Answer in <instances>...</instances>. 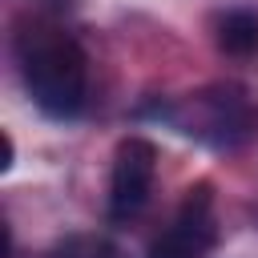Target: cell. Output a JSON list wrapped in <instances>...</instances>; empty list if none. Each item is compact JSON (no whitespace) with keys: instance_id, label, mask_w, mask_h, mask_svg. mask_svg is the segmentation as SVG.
Segmentation results:
<instances>
[{"instance_id":"3957f363","label":"cell","mask_w":258,"mask_h":258,"mask_svg":"<svg viewBox=\"0 0 258 258\" xmlns=\"http://www.w3.org/2000/svg\"><path fill=\"white\" fill-rule=\"evenodd\" d=\"M218 242V222H214V185L210 181H194L169 222V230H161L145 258H210Z\"/></svg>"},{"instance_id":"7a4b0ae2","label":"cell","mask_w":258,"mask_h":258,"mask_svg":"<svg viewBox=\"0 0 258 258\" xmlns=\"http://www.w3.org/2000/svg\"><path fill=\"white\" fill-rule=\"evenodd\" d=\"M149 113L153 117H165L185 137H194V141H202V145H210L218 153L242 149L254 137V129H258V113H254L246 89L234 85V81L206 85V89L189 93L185 101H161Z\"/></svg>"},{"instance_id":"277c9868","label":"cell","mask_w":258,"mask_h":258,"mask_svg":"<svg viewBox=\"0 0 258 258\" xmlns=\"http://www.w3.org/2000/svg\"><path fill=\"white\" fill-rule=\"evenodd\" d=\"M157 177V145L149 137H125L117 141L113 153V173H109V222H129L149 206Z\"/></svg>"},{"instance_id":"6da1fadb","label":"cell","mask_w":258,"mask_h":258,"mask_svg":"<svg viewBox=\"0 0 258 258\" xmlns=\"http://www.w3.org/2000/svg\"><path fill=\"white\" fill-rule=\"evenodd\" d=\"M16 64L32 105L52 121H77L89 97V60L85 48L40 20H28L16 32Z\"/></svg>"},{"instance_id":"5b68a950","label":"cell","mask_w":258,"mask_h":258,"mask_svg":"<svg viewBox=\"0 0 258 258\" xmlns=\"http://www.w3.org/2000/svg\"><path fill=\"white\" fill-rule=\"evenodd\" d=\"M214 40L226 56H250L258 52V12L250 8H230L214 24Z\"/></svg>"}]
</instances>
